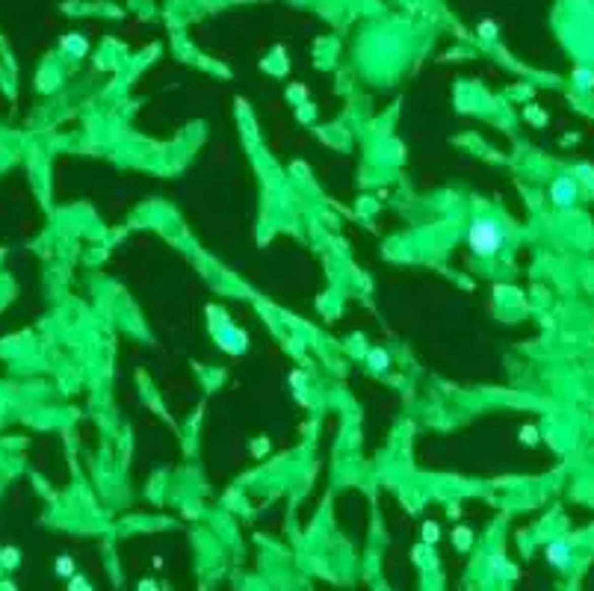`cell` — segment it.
I'll return each instance as SVG.
<instances>
[{"mask_svg":"<svg viewBox=\"0 0 594 591\" xmlns=\"http://www.w3.org/2000/svg\"><path fill=\"white\" fill-rule=\"evenodd\" d=\"M470 245H473L479 254H491L494 248L500 245V231L494 222H476L470 228Z\"/></svg>","mask_w":594,"mask_h":591,"instance_id":"cell-1","label":"cell"},{"mask_svg":"<svg viewBox=\"0 0 594 591\" xmlns=\"http://www.w3.org/2000/svg\"><path fill=\"white\" fill-rule=\"evenodd\" d=\"M547 559H550L553 565L565 568V565H568V544H562V541L550 544V547H547Z\"/></svg>","mask_w":594,"mask_h":591,"instance_id":"cell-2","label":"cell"},{"mask_svg":"<svg viewBox=\"0 0 594 591\" xmlns=\"http://www.w3.org/2000/svg\"><path fill=\"white\" fill-rule=\"evenodd\" d=\"M18 562H21V553H18L15 547H3L0 550V565L3 568H18Z\"/></svg>","mask_w":594,"mask_h":591,"instance_id":"cell-3","label":"cell"},{"mask_svg":"<svg viewBox=\"0 0 594 591\" xmlns=\"http://www.w3.org/2000/svg\"><path fill=\"white\" fill-rule=\"evenodd\" d=\"M56 571H59V574H71V571H74L71 559H59V562H56Z\"/></svg>","mask_w":594,"mask_h":591,"instance_id":"cell-4","label":"cell"},{"mask_svg":"<svg viewBox=\"0 0 594 591\" xmlns=\"http://www.w3.org/2000/svg\"><path fill=\"white\" fill-rule=\"evenodd\" d=\"M438 538V526L435 523H426V541H435Z\"/></svg>","mask_w":594,"mask_h":591,"instance_id":"cell-5","label":"cell"},{"mask_svg":"<svg viewBox=\"0 0 594 591\" xmlns=\"http://www.w3.org/2000/svg\"><path fill=\"white\" fill-rule=\"evenodd\" d=\"M68 591H92V588L86 585L83 579H74V582H71V588H68Z\"/></svg>","mask_w":594,"mask_h":591,"instance_id":"cell-6","label":"cell"},{"mask_svg":"<svg viewBox=\"0 0 594 591\" xmlns=\"http://www.w3.org/2000/svg\"><path fill=\"white\" fill-rule=\"evenodd\" d=\"M0 591H15V585L12 582H0Z\"/></svg>","mask_w":594,"mask_h":591,"instance_id":"cell-7","label":"cell"},{"mask_svg":"<svg viewBox=\"0 0 594 591\" xmlns=\"http://www.w3.org/2000/svg\"><path fill=\"white\" fill-rule=\"evenodd\" d=\"M139 591H157V588H154V585H145V582H142V585H139Z\"/></svg>","mask_w":594,"mask_h":591,"instance_id":"cell-8","label":"cell"}]
</instances>
